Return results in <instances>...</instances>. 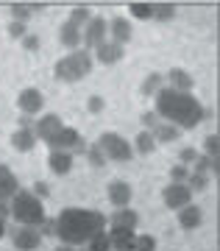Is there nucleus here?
Here are the masks:
<instances>
[{"label": "nucleus", "instance_id": "obj_45", "mask_svg": "<svg viewBox=\"0 0 220 251\" xmlns=\"http://www.w3.org/2000/svg\"><path fill=\"white\" fill-rule=\"evenodd\" d=\"M9 215H11V204H9V201H0V218L6 221Z\"/></svg>", "mask_w": 220, "mask_h": 251}, {"label": "nucleus", "instance_id": "obj_29", "mask_svg": "<svg viewBox=\"0 0 220 251\" xmlns=\"http://www.w3.org/2000/svg\"><path fill=\"white\" fill-rule=\"evenodd\" d=\"M87 251H112V240H109L106 229L98 232V234H92V240L87 243Z\"/></svg>", "mask_w": 220, "mask_h": 251}, {"label": "nucleus", "instance_id": "obj_3", "mask_svg": "<svg viewBox=\"0 0 220 251\" xmlns=\"http://www.w3.org/2000/svg\"><path fill=\"white\" fill-rule=\"evenodd\" d=\"M9 204H11V218L17 221V226H31V229H39V224L45 221V206H42V201H39L31 190L20 187Z\"/></svg>", "mask_w": 220, "mask_h": 251}, {"label": "nucleus", "instance_id": "obj_31", "mask_svg": "<svg viewBox=\"0 0 220 251\" xmlns=\"http://www.w3.org/2000/svg\"><path fill=\"white\" fill-rule=\"evenodd\" d=\"M184 184L190 187V193H203V190L209 187V176H201V173H190Z\"/></svg>", "mask_w": 220, "mask_h": 251}, {"label": "nucleus", "instance_id": "obj_48", "mask_svg": "<svg viewBox=\"0 0 220 251\" xmlns=\"http://www.w3.org/2000/svg\"><path fill=\"white\" fill-rule=\"evenodd\" d=\"M81 251H87V249H81Z\"/></svg>", "mask_w": 220, "mask_h": 251}, {"label": "nucleus", "instance_id": "obj_20", "mask_svg": "<svg viewBox=\"0 0 220 251\" xmlns=\"http://www.w3.org/2000/svg\"><path fill=\"white\" fill-rule=\"evenodd\" d=\"M165 87H170V90H176V92H193V75L187 70H181V67H173L168 73V84Z\"/></svg>", "mask_w": 220, "mask_h": 251}, {"label": "nucleus", "instance_id": "obj_42", "mask_svg": "<svg viewBox=\"0 0 220 251\" xmlns=\"http://www.w3.org/2000/svg\"><path fill=\"white\" fill-rule=\"evenodd\" d=\"M31 193H34V196L42 201V198L50 196V187H48V181H34V190H31Z\"/></svg>", "mask_w": 220, "mask_h": 251}, {"label": "nucleus", "instance_id": "obj_6", "mask_svg": "<svg viewBox=\"0 0 220 251\" xmlns=\"http://www.w3.org/2000/svg\"><path fill=\"white\" fill-rule=\"evenodd\" d=\"M45 145H48L50 151H70L73 156H75V153H84V151H87V140L81 137L78 128H70V126L59 128V131H56V134H53Z\"/></svg>", "mask_w": 220, "mask_h": 251}, {"label": "nucleus", "instance_id": "obj_12", "mask_svg": "<svg viewBox=\"0 0 220 251\" xmlns=\"http://www.w3.org/2000/svg\"><path fill=\"white\" fill-rule=\"evenodd\" d=\"M106 196H109L112 206H117V209H125V206L131 204L134 190H131V184H128V181L115 179V181H109V187H106Z\"/></svg>", "mask_w": 220, "mask_h": 251}, {"label": "nucleus", "instance_id": "obj_36", "mask_svg": "<svg viewBox=\"0 0 220 251\" xmlns=\"http://www.w3.org/2000/svg\"><path fill=\"white\" fill-rule=\"evenodd\" d=\"M140 123L145 126V131H153L162 120H159V115L153 112V109H148V112H142V115H140Z\"/></svg>", "mask_w": 220, "mask_h": 251}, {"label": "nucleus", "instance_id": "obj_10", "mask_svg": "<svg viewBox=\"0 0 220 251\" xmlns=\"http://www.w3.org/2000/svg\"><path fill=\"white\" fill-rule=\"evenodd\" d=\"M162 198H165V204H168L170 209H176V212L181 209V206L193 204V193H190V187H187V184H173V181L162 190Z\"/></svg>", "mask_w": 220, "mask_h": 251}, {"label": "nucleus", "instance_id": "obj_39", "mask_svg": "<svg viewBox=\"0 0 220 251\" xmlns=\"http://www.w3.org/2000/svg\"><path fill=\"white\" fill-rule=\"evenodd\" d=\"M195 156H198V151L187 145V148H181V151H178V165H193Z\"/></svg>", "mask_w": 220, "mask_h": 251}, {"label": "nucleus", "instance_id": "obj_34", "mask_svg": "<svg viewBox=\"0 0 220 251\" xmlns=\"http://www.w3.org/2000/svg\"><path fill=\"white\" fill-rule=\"evenodd\" d=\"M131 251H156V237L153 234H137Z\"/></svg>", "mask_w": 220, "mask_h": 251}, {"label": "nucleus", "instance_id": "obj_30", "mask_svg": "<svg viewBox=\"0 0 220 251\" xmlns=\"http://www.w3.org/2000/svg\"><path fill=\"white\" fill-rule=\"evenodd\" d=\"M84 153H87V162L92 165V168H103L106 165V156H103V151H100V145L98 143H92V145L87 143V151Z\"/></svg>", "mask_w": 220, "mask_h": 251}, {"label": "nucleus", "instance_id": "obj_17", "mask_svg": "<svg viewBox=\"0 0 220 251\" xmlns=\"http://www.w3.org/2000/svg\"><path fill=\"white\" fill-rule=\"evenodd\" d=\"M20 190V181L9 165H0V201H11Z\"/></svg>", "mask_w": 220, "mask_h": 251}, {"label": "nucleus", "instance_id": "obj_44", "mask_svg": "<svg viewBox=\"0 0 220 251\" xmlns=\"http://www.w3.org/2000/svg\"><path fill=\"white\" fill-rule=\"evenodd\" d=\"M34 126H36V120L34 117H17V128H28V131H34Z\"/></svg>", "mask_w": 220, "mask_h": 251}, {"label": "nucleus", "instance_id": "obj_28", "mask_svg": "<svg viewBox=\"0 0 220 251\" xmlns=\"http://www.w3.org/2000/svg\"><path fill=\"white\" fill-rule=\"evenodd\" d=\"M173 17H176V3H153V20L168 23Z\"/></svg>", "mask_w": 220, "mask_h": 251}, {"label": "nucleus", "instance_id": "obj_40", "mask_svg": "<svg viewBox=\"0 0 220 251\" xmlns=\"http://www.w3.org/2000/svg\"><path fill=\"white\" fill-rule=\"evenodd\" d=\"M25 34H28L25 23H14V20L9 23V36H11V39H23Z\"/></svg>", "mask_w": 220, "mask_h": 251}, {"label": "nucleus", "instance_id": "obj_32", "mask_svg": "<svg viewBox=\"0 0 220 251\" xmlns=\"http://www.w3.org/2000/svg\"><path fill=\"white\" fill-rule=\"evenodd\" d=\"M9 11H11V20H14V23H25V25H28V20H31V9H28V3H11Z\"/></svg>", "mask_w": 220, "mask_h": 251}, {"label": "nucleus", "instance_id": "obj_1", "mask_svg": "<svg viewBox=\"0 0 220 251\" xmlns=\"http://www.w3.org/2000/svg\"><path fill=\"white\" fill-rule=\"evenodd\" d=\"M153 112L162 117V123L176 126L178 131H193L203 120H212V109H206L195 95L176 92V90H170V87H162L156 92Z\"/></svg>", "mask_w": 220, "mask_h": 251}, {"label": "nucleus", "instance_id": "obj_9", "mask_svg": "<svg viewBox=\"0 0 220 251\" xmlns=\"http://www.w3.org/2000/svg\"><path fill=\"white\" fill-rule=\"evenodd\" d=\"M17 109L23 112L25 117H34L45 109V95L36 87H25V90L17 95Z\"/></svg>", "mask_w": 220, "mask_h": 251}, {"label": "nucleus", "instance_id": "obj_18", "mask_svg": "<svg viewBox=\"0 0 220 251\" xmlns=\"http://www.w3.org/2000/svg\"><path fill=\"white\" fill-rule=\"evenodd\" d=\"M59 42H62L67 50H78L81 48V28L70 20H64L62 28H59Z\"/></svg>", "mask_w": 220, "mask_h": 251}, {"label": "nucleus", "instance_id": "obj_19", "mask_svg": "<svg viewBox=\"0 0 220 251\" xmlns=\"http://www.w3.org/2000/svg\"><path fill=\"white\" fill-rule=\"evenodd\" d=\"M203 221V212H201V206L198 204H187L178 209V226L181 229H198Z\"/></svg>", "mask_w": 220, "mask_h": 251}, {"label": "nucleus", "instance_id": "obj_21", "mask_svg": "<svg viewBox=\"0 0 220 251\" xmlns=\"http://www.w3.org/2000/svg\"><path fill=\"white\" fill-rule=\"evenodd\" d=\"M36 134L34 131H28V128H17L14 134H11V148L14 151H20V153H31L36 148Z\"/></svg>", "mask_w": 220, "mask_h": 251}, {"label": "nucleus", "instance_id": "obj_5", "mask_svg": "<svg viewBox=\"0 0 220 251\" xmlns=\"http://www.w3.org/2000/svg\"><path fill=\"white\" fill-rule=\"evenodd\" d=\"M98 145H100L106 162H131L134 159L131 143L123 134H117V131H103V134L98 137Z\"/></svg>", "mask_w": 220, "mask_h": 251}, {"label": "nucleus", "instance_id": "obj_2", "mask_svg": "<svg viewBox=\"0 0 220 251\" xmlns=\"http://www.w3.org/2000/svg\"><path fill=\"white\" fill-rule=\"evenodd\" d=\"M109 218L98 209H81V206H64L56 215V237L67 246H87L92 234L103 232Z\"/></svg>", "mask_w": 220, "mask_h": 251}, {"label": "nucleus", "instance_id": "obj_24", "mask_svg": "<svg viewBox=\"0 0 220 251\" xmlns=\"http://www.w3.org/2000/svg\"><path fill=\"white\" fill-rule=\"evenodd\" d=\"M150 134H153V140H156V145H159V143H176L178 137H181V131L170 123H159Z\"/></svg>", "mask_w": 220, "mask_h": 251}, {"label": "nucleus", "instance_id": "obj_4", "mask_svg": "<svg viewBox=\"0 0 220 251\" xmlns=\"http://www.w3.org/2000/svg\"><path fill=\"white\" fill-rule=\"evenodd\" d=\"M53 73L62 84H78L92 73V53L89 50H70L67 56H62L56 62Z\"/></svg>", "mask_w": 220, "mask_h": 251}, {"label": "nucleus", "instance_id": "obj_41", "mask_svg": "<svg viewBox=\"0 0 220 251\" xmlns=\"http://www.w3.org/2000/svg\"><path fill=\"white\" fill-rule=\"evenodd\" d=\"M103 106H106V100L100 98V95H89V100H87V109L92 112V115H98V112H103Z\"/></svg>", "mask_w": 220, "mask_h": 251}, {"label": "nucleus", "instance_id": "obj_33", "mask_svg": "<svg viewBox=\"0 0 220 251\" xmlns=\"http://www.w3.org/2000/svg\"><path fill=\"white\" fill-rule=\"evenodd\" d=\"M89 20H92V11H89L87 6H75V9L70 11V23H75L81 31H84V25H87Z\"/></svg>", "mask_w": 220, "mask_h": 251}, {"label": "nucleus", "instance_id": "obj_35", "mask_svg": "<svg viewBox=\"0 0 220 251\" xmlns=\"http://www.w3.org/2000/svg\"><path fill=\"white\" fill-rule=\"evenodd\" d=\"M187 176H190V168H187V165H173V168H170V181H173V184H184L187 181Z\"/></svg>", "mask_w": 220, "mask_h": 251}, {"label": "nucleus", "instance_id": "obj_7", "mask_svg": "<svg viewBox=\"0 0 220 251\" xmlns=\"http://www.w3.org/2000/svg\"><path fill=\"white\" fill-rule=\"evenodd\" d=\"M109 39V20L103 17H92L84 25V31H81V45H84V50H95V48H100Z\"/></svg>", "mask_w": 220, "mask_h": 251}, {"label": "nucleus", "instance_id": "obj_15", "mask_svg": "<svg viewBox=\"0 0 220 251\" xmlns=\"http://www.w3.org/2000/svg\"><path fill=\"white\" fill-rule=\"evenodd\" d=\"M92 53H95V59H98L100 64H117V62L125 56V48L117 45V42H112V39H106L103 45L95 48Z\"/></svg>", "mask_w": 220, "mask_h": 251}, {"label": "nucleus", "instance_id": "obj_43", "mask_svg": "<svg viewBox=\"0 0 220 251\" xmlns=\"http://www.w3.org/2000/svg\"><path fill=\"white\" fill-rule=\"evenodd\" d=\"M23 48H25V50H31V53H34V50H39V36L25 34V36H23Z\"/></svg>", "mask_w": 220, "mask_h": 251}, {"label": "nucleus", "instance_id": "obj_38", "mask_svg": "<svg viewBox=\"0 0 220 251\" xmlns=\"http://www.w3.org/2000/svg\"><path fill=\"white\" fill-rule=\"evenodd\" d=\"M39 234L42 237H56V218H45L39 224Z\"/></svg>", "mask_w": 220, "mask_h": 251}, {"label": "nucleus", "instance_id": "obj_25", "mask_svg": "<svg viewBox=\"0 0 220 251\" xmlns=\"http://www.w3.org/2000/svg\"><path fill=\"white\" fill-rule=\"evenodd\" d=\"M165 87V78H162V73H148V78L142 81L140 92L145 95V98H156V92Z\"/></svg>", "mask_w": 220, "mask_h": 251}, {"label": "nucleus", "instance_id": "obj_47", "mask_svg": "<svg viewBox=\"0 0 220 251\" xmlns=\"http://www.w3.org/2000/svg\"><path fill=\"white\" fill-rule=\"evenodd\" d=\"M9 232V229H6V221H3V218H0V240H3V234Z\"/></svg>", "mask_w": 220, "mask_h": 251}, {"label": "nucleus", "instance_id": "obj_27", "mask_svg": "<svg viewBox=\"0 0 220 251\" xmlns=\"http://www.w3.org/2000/svg\"><path fill=\"white\" fill-rule=\"evenodd\" d=\"M128 14L134 20H153V3H128Z\"/></svg>", "mask_w": 220, "mask_h": 251}, {"label": "nucleus", "instance_id": "obj_22", "mask_svg": "<svg viewBox=\"0 0 220 251\" xmlns=\"http://www.w3.org/2000/svg\"><path fill=\"white\" fill-rule=\"evenodd\" d=\"M109 224L112 226H125V229H137V226H140V215L125 206V209H115V212H112Z\"/></svg>", "mask_w": 220, "mask_h": 251}, {"label": "nucleus", "instance_id": "obj_26", "mask_svg": "<svg viewBox=\"0 0 220 251\" xmlns=\"http://www.w3.org/2000/svg\"><path fill=\"white\" fill-rule=\"evenodd\" d=\"M193 165H195V171H193V173H201V176L218 173V159H212V156H206V153H198Z\"/></svg>", "mask_w": 220, "mask_h": 251}, {"label": "nucleus", "instance_id": "obj_14", "mask_svg": "<svg viewBox=\"0 0 220 251\" xmlns=\"http://www.w3.org/2000/svg\"><path fill=\"white\" fill-rule=\"evenodd\" d=\"M131 36H134L131 20H125V17H112L109 20V39H112V42H117V45L125 48V42H131Z\"/></svg>", "mask_w": 220, "mask_h": 251}, {"label": "nucleus", "instance_id": "obj_46", "mask_svg": "<svg viewBox=\"0 0 220 251\" xmlns=\"http://www.w3.org/2000/svg\"><path fill=\"white\" fill-rule=\"evenodd\" d=\"M56 251H78L75 246H67V243H62V246H56Z\"/></svg>", "mask_w": 220, "mask_h": 251}, {"label": "nucleus", "instance_id": "obj_23", "mask_svg": "<svg viewBox=\"0 0 220 251\" xmlns=\"http://www.w3.org/2000/svg\"><path fill=\"white\" fill-rule=\"evenodd\" d=\"M134 153H142V156H148V153H153L156 151V140H153V134L150 131H145L142 128L140 134H137V140H134Z\"/></svg>", "mask_w": 220, "mask_h": 251}, {"label": "nucleus", "instance_id": "obj_11", "mask_svg": "<svg viewBox=\"0 0 220 251\" xmlns=\"http://www.w3.org/2000/svg\"><path fill=\"white\" fill-rule=\"evenodd\" d=\"M59 128H64V123H62V115H56V112H48V115H42V117H36V126H34V134H36V140L39 143H48Z\"/></svg>", "mask_w": 220, "mask_h": 251}, {"label": "nucleus", "instance_id": "obj_37", "mask_svg": "<svg viewBox=\"0 0 220 251\" xmlns=\"http://www.w3.org/2000/svg\"><path fill=\"white\" fill-rule=\"evenodd\" d=\"M203 153L212 156V159H218V134L203 137Z\"/></svg>", "mask_w": 220, "mask_h": 251}, {"label": "nucleus", "instance_id": "obj_8", "mask_svg": "<svg viewBox=\"0 0 220 251\" xmlns=\"http://www.w3.org/2000/svg\"><path fill=\"white\" fill-rule=\"evenodd\" d=\"M9 234H11V243H14L17 251H36L42 246L39 229H31V226H17V229H11Z\"/></svg>", "mask_w": 220, "mask_h": 251}, {"label": "nucleus", "instance_id": "obj_13", "mask_svg": "<svg viewBox=\"0 0 220 251\" xmlns=\"http://www.w3.org/2000/svg\"><path fill=\"white\" fill-rule=\"evenodd\" d=\"M106 234H109V240H112V251H131L134 249V237H137L134 229L112 226V229H106Z\"/></svg>", "mask_w": 220, "mask_h": 251}, {"label": "nucleus", "instance_id": "obj_16", "mask_svg": "<svg viewBox=\"0 0 220 251\" xmlns=\"http://www.w3.org/2000/svg\"><path fill=\"white\" fill-rule=\"evenodd\" d=\"M73 162H75V156L70 151H50L48 153V168L56 176H67L73 171Z\"/></svg>", "mask_w": 220, "mask_h": 251}]
</instances>
